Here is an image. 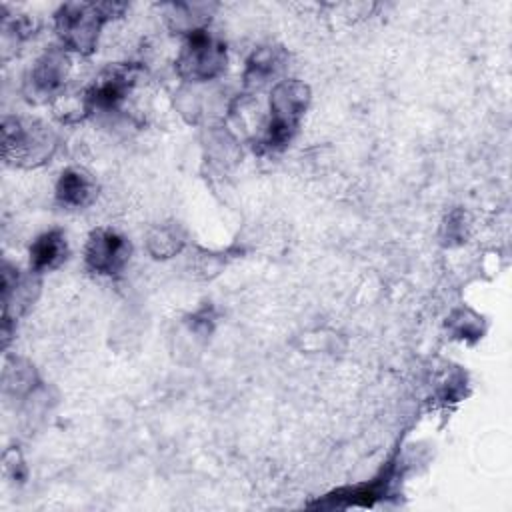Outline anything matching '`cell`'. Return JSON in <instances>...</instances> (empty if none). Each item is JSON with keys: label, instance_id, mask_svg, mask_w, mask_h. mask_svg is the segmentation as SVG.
Masks as SVG:
<instances>
[{"label": "cell", "instance_id": "obj_1", "mask_svg": "<svg viewBox=\"0 0 512 512\" xmlns=\"http://www.w3.org/2000/svg\"><path fill=\"white\" fill-rule=\"evenodd\" d=\"M310 104V88L302 80H280L270 94V116L256 140L260 154H274L286 148L298 132L300 120Z\"/></svg>", "mask_w": 512, "mask_h": 512}, {"label": "cell", "instance_id": "obj_2", "mask_svg": "<svg viewBox=\"0 0 512 512\" xmlns=\"http://www.w3.org/2000/svg\"><path fill=\"white\" fill-rule=\"evenodd\" d=\"M58 136L40 120L6 116L2 120V156L6 164L36 168L56 154Z\"/></svg>", "mask_w": 512, "mask_h": 512}, {"label": "cell", "instance_id": "obj_3", "mask_svg": "<svg viewBox=\"0 0 512 512\" xmlns=\"http://www.w3.org/2000/svg\"><path fill=\"white\" fill-rule=\"evenodd\" d=\"M124 8V4L112 2H68L54 14V26L68 50L92 54L96 50L102 24L122 14Z\"/></svg>", "mask_w": 512, "mask_h": 512}, {"label": "cell", "instance_id": "obj_4", "mask_svg": "<svg viewBox=\"0 0 512 512\" xmlns=\"http://www.w3.org/2000/svg\"><path fill=\"white\" fill-rule=\"evenodd\" d=\"M226 62V44L202 28L186 36L176 56V72L184 82L202 84L218 78L224 72Z\"/></svg>", "mask_w": 512, "mask_h": 512}, {"label": "cell", "instance_id": "obj_5", "mask_svg": "<svg viewBox=\"0 0 512 512\" xmlns=\"http://www.w3.org/2000/svg\"><path fill=\"white\" fill-rule=\"evenodd\" d=\"M142 68L136 64H116L102 70L92 86L82 92L86 114L114 112L136 86Z\"/></svg>", "mask_w": 512, "mask_h": 512}, {"label": "cell", "instance_id": "obj_6", "mask_svg": "<svg viewBox=\"0 0 512 512\" xmlns=\"http://www.w3.org/2000/svg\"><path fill=\"white\" fill-rule=\"evenodd\" d=\"M130 254L132 244L124 234L112 228H96L86 240L84 262L94 274L116 276L126 268Z\"/></svg>", "mask_w": 512, "mask_h": 512}, {"label": "cell", "instance_id": "obj_7", "mask_svg": "<svg viewBox=\"0 0 512 512\" xmlns=\"http://www.w3.org/2000/svg\"><path fill=\"white\" fill-rule=\"evenodd\" d=\"M40 290V280L36 272L22 274L16 266H10L4 262L2 268V334H4V344H8L10 338V326L16 322L18 316H22L32 302L36 300Z\"/></svg>", "mask_w": 512, "mask_h": 512}, {"label": "cell", "instance_id": "obj_8", "mask_svg": "<svg viewBox=\"0 0 512 512\" xmlns=\"http://www.w3.org/2000/svg\"><path fill=\"white\" fill-rule=\"evenodd\" d=\"M70 70V58L64 50H46L30 68L26 76V92L34 100H48L58 96Z\"/></svg>", "mask_w": 512, "mask_h": 512}, {"label": "cell", "instance_id": "obj_9", "mask_svg": "<svg viewBox=\"0 0 512 512\" xmlns=\"http://www.w3.org/2000/svg\"><path fill=\"white\" fill-rule=\"evenodd\" d=\"M56 200L64 208L82 210L90 206L98 196V182L96 178L80 166H70L62 170L56 182Z\"/></svg>", "mask_w": 512, "mask_h": 512}, {"label": "cell", "instance_id": "obj_10", "mask_svg": "<svg viewBox=\"0 0 512 512\" xmlns=\"http://www.w3.org/2000/svg\"><path fill=\"white\" fill-rule=\"evenodd\" d=\"M288 64V54L280 46L258 48L246 62L244 86L248 90H260L278 78Z\"/></svg>", "mask_w": 512, "mask_h": 512}, {"label": "cell", "instance_id": "obj_11", "mask_svg": "<svg viewBox=\"0 0 512 512\" xmlns=\"http://www.w3.org/2000/svg\"><path fill=\"white\" fill-rule=\"evenodd\" d=\"M68 258L66 234L60 228L42 232L30 244V270L36 274L56 270Z\"/></svg>", "mask_w": 512, "mask_h": 512}, {"label": "cell", "instance_id": "obj_12", "mask_svg": "<svg viewBox=\"0 0 512 512\" xmlns=\"http://www.w3.org/2000/svg\"><path fill=\"white\" fill-rule=\"evenodd\" d=\"M146 246H148V252L158 260L172 258L180 254L182 248L186 246V232L178 222L156 224L154 228H150L146 236Z\"/></svg>", "mask_w": 512, "mask_h": 512}]
</instances>
